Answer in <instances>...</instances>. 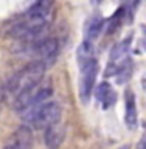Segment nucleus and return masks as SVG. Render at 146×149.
I'll use <instances>...</instances> for the list:
<instances>
[{
    "mask_svg": "<svg viewBox=\"0 0 146 149\" xmlns=\"http://www.w3.org/2000/svg\"><path fill=\"white\" fill-rule=\"evenodd\" d=\"M49 29V17H39L24 13L19 17L10 19L3 26V35L10 39L24 42H32L43 37Z\"/></svg>",
    "mask_w": 146,
    "mask_h": 149,
    "instance_id": "nucleus-1",
    "label": "nucleus"
},
{
    "mask_svg": "<svg viewBox=\"0 0 146 149\" xmlns=\"http://www.w3.org/2000/svg\"><path fill=\"white\" fill-rule=\"evenodd\" d=\"M47 68L49 66L42 60H32L29 65H26L23 69H20L17 73H15L7 80L4 92L7 95L16 96L19 92L37 85L39 82H42Z\"/></svg>",
    "mask_w": 146,
    "mask_h": 149,
    "instance_id": "nucleus-2",
    "label": "nucleus"
},
{
    "mask_svg": "<svg viewBox=\"0 0 146 149\" xmlns=\"http://www.w3.org/2000/svg\"><path fill=\"white\" fill-rule=\"evenodd\" d=\"M27 126H33L35 129H44L53 123L60 122L62 108L55 100H46L42 105L20 115Z\"/></svg>",
    "mask_w": 146,
    "mask_h": 149,
    "instance_id": "nucleus-3",
    "label": "nucleus"
},
{
    "mask_svg": "<svg viewBox=\"0 0 146 149\" xmlns=\"http://www.w3.org/2000/svg\"><path fill=\"white\" fill-rule=\"evenodd\" d=\"M53 95V89L52 86L49 85H40V82L35 85V86H30L22 92H19L15 96V103H13V108L15 111L19 112L20 115L24 113V112L30 111L33 108H36L39 105H42L43 102L49 100Z\"/></svg>",
    "mask_w": 146,
    "mask_h": 149,
    "instance_id": "nucleus-4",
    "label": "nucleus"
},
{
    "mask_svg": "<svg viewBox=\"0 0 146 149\" xmlns=\"http://www.w3.org/2000/svg\"><path fill=\"white\" fill-rule=\"evenodd\" d=\"M23 52L27 56H30L33 60H42L47 66H50L57 56L59 43L53 37L43 36L32 42H24Z\"/></svg>",
    "mask_w": 146,
    "mask_h": 149,
    "instance_id": "nucleus-5",
    "label": "nucleus"
},
{
    "mask_svg": "<svg viewBox=\"0 0 146 149\" xmlns=\"http://www.w3.org/2000/svg\"><path fill=\"white\" fill-rule=\"evenodd\" d=\"M80 69V82H79V96L82 99L83 103H86L90 99L93 88L96 85V77L99 74V63L95 59L89 60L88 63H85L83 66L79 68Z\"/></svg>",
    "mask_w": 146,
    "mask_h": 149,
    "instance_id": "nucleus-6",
    "label": "nucleus"
},
{
    "mask_svg": "<svg viewBox=\"0 0 146 149\" xmlns=\"http://www.w3.org/2000/svg\"><path fill=\"white\" fill-rule=\"evenodd\" d=\"M129 49H130V37L119 42L117 45L113 46V49L110 50L109 55V62H108V66H106V70H105V77H112L115 76L116 72L119 70V68L129 60Z\"/></svg>",
    "mask_w": 146,
    "mask_h": 149,
    "instance_id": "nucleus-7",
    "label": "nucleus"
},
{
    "mask_svg": "<svg viewBox=\"0 0 146 149\" xmlns=\"http://www.w3.org/2000/svg\"><path fill=\"white\" fill-rule=\"evenodd\" d=\"M32 146H33V133L27 125L17 128L4 143L6 149H27Z\"/></svg>",
    "mask_w": 146,
    "mask_h": 149,
    "instance_id": "nucleus-8",
    "label": "nucleus"
},
{
    "mask_svg": "<svg viewBox=\"0 0 146 149\" xmlns=\"http://www.w3.org/2000/svg\"><path fill=\"white\" fill-rule=\"evenodd\" d=\"M125 122L126 126L130 130H135L138 128V105H136V96L130 89H126L125 92Z\"/></svg>",
    "mask_w": 146,
    "mask_h": 149,
    "instance_id": "nucleus-9",
    "label": "nucleus"
},
{
    "mask_svg": "<svg viewBox=\"0 0 146 149\" xmlns=\"http://www.w3.org/2000/svg\"><path fill=\"white\" fill-rule=\"evenodd\" d=\"M93 91H95V96H96L97 102L102 103L103 109H109L116 103L117 95L108 82H102L97 88H93Z\"/></svg>",
    "mask_w": 146,
    "mask_h": 149,
    "instance_id": "nucleus-10",
    "label": "nucleus"
},
{
    "mask_svg": "<svg viewBox=\"0 0 146 149\" xmlns=\"http://www.w3.org/2000/svg\"><path fill=\"white\" fill-rule=\"evenodd\" d=\"M105 30V19L100 15H95L90 19H88V22L85 23V40L93 42L100 36V33Z\"/></svg>",
    "mask_w": 146,
    "mask_h": 149,
    "instance_id": "nucleus-11",
    "label": "nucleus"
},
{
    "mask_svg": "<svg viewBox=\"0 0 146 149\" xmlns=\"http://www.w3.org/2000/svg\"><path fill=\"white\" fill-rule=\"evenodd\" d=\"M44 142L47 148H59L65 139V129L57 122L47 128H44Z\"/></svg>",
    "mask_w": 146,
    "mask_h": 149,
    "instance_id": "nucleus-12",
    "label": "nucleus"
},
{
    "mask_svg": "<svg viewBox=\"0 0 146 149\" xmlns=\"http://www.w3.org/2000/svg\"><path fill=\"white\" fill-rule=\"evenodd\" d=\"M95 59V46H93V42L89 40H83L77 50H76V60H77V66H83L85 63H88L89 60Z\"/></svg>",
    "mask_w": 146,
    "mask_h": 149,
    "instance_id": "nucleus-13",
    "label": "nucleus"
},
{
    "mask_svg": "<svg viewBox=\"0 0 146 149\" xmlns=\"http://www.w3.org/2000/svg\"><path fill=\"white\" fill-rule=\"evenodd\" d=\"M132 72H133V63H132V59H129L126 60L120 68H119V70L116 72V82L119 83V85H123V83H126L129 79H130V76H132Z\"/></svg>",
    "mask_w": 146,
    "mask_h": 149,
    "instance_id": "nucleus-14",
    "label": "nucleus"
}]
</instances>
